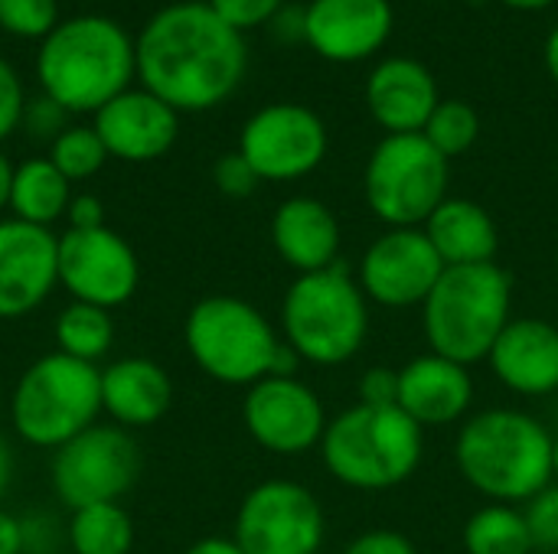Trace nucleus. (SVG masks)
Returning a JSON list of instances; mask_svg holds the SVG:
<instances>
[{"instance_id":"10","label":"nucleus","mask_w":558,"mask_h":554,"mask_svg":"<svg viewBox=\"0 0 558 554\" xmlns=\"http://www.w3.org/2000/svg\"><path fill=\"white\" fill-rule=\"evenodd\" d=\"M141 473L131 434L118 424H92L52 454V493L65 509L121 503Z\"/></svg>"},{"instance_id":"47","label":"nucleus","mask_w":558,"mask_h":554,"mask_svg":"<svg viewBox=\"0 0 558 554\" xmlns=\"http://www.w3.org/2000/svg\"><path fill=\"white\" fill-rule=\"evenodd\" d=\"M553 477L558 480V438H556V444H553Z\"/></svg>"},{"instance_id":"30","label":"nucleus","mask_w":558,"mask_h":554,"mask_svg":"<svg viewBox=\"0 0 558 554\" xmlns=\"http://www.w3.org/2000/svg\"><path fill=\"white\" fill-rule=\"evenodd\" d=\"M49 160L56 163V170L69 180V183H78V180H92L105 160H108V150L98 137L95 127H65L52 147H49Z\"/></svg>"},{"instance_id":"1","label":"nucleus","mask_w":558,"mask_h":554,"mask_svg":"<svg viewBox=\"0 0 558 554\" xmlns=\"http://www.w3.org/2000/svg\"><path fill=\"white\" fill-rule=\"evenodd\" d=\"M137 78L177 114L222 104L242 82L248 49L209 3L186 0L157 10L134 39Z\"/></svg>"},{"instance_id":"16","label":"nucleus","mask_w":558,"mask_h":554,"mask_svg":"<svg viewBox=\"0 0 558 554\" xmlns=\"http://www.w3.org/2000/svg\"><path fill=\"white\" fill-rule=\"evenodd\" d=\"M56 245L49 229L0 219V320H20L33 313L56 287Z\"/></svg>"},{"instance_id":"49","label":"nucleus","mask_w":558,"mask_h":554,"mask_svg":"<svg viewBox=\"0 0 558 554\" xmlns=\"http://www.w3.org/2000/svg\"><path fill=\"white\" fill-rule=\"evenodd\" d=\"M556 264H558V255H556Z\"/></svg>"},{"instance_id":"8","label":"nucleus","mask_w":558,"mask_h":554,"mask_svg":"<svg viewBox=\"0 0 558 554\" xmlns=\"http://www.w3.org/2000/svg\"><path fill=\"white\" fill-rule=\"evenodd\" d=\"M190 359L222 385H255L278 369L284 343L248 300L213 294L193 304L183 323Z\"/></svg>"},{"instance_id":"21","label":"nucleus","mask_w":558,"mask_h":554,"mask_svg":"<svg viewBox=\"0 0 558 554\" xmlns=\"http://www.w3.org/2000/svg\"><path fill=\"white\" fill-rule=\"evenodd\" d=\"M487 359L507 389L549 395L558 389V327L536 317L510 320Z\"/></svg>"},{"instance_id":"7","label":"nucleus","mask_w":558,"mask_h":554,"mask_svg":"<svg viewBox=\"0 0 558 554\" xmlns=\"http://www.w3.org/2000/svg\"><path fill=\"white\" fill-rule=\"evenodd\" d=\"M281 327L298 359L340 366L366 340V294L340 261L314 274H298L281 300Z\"/></svg>"},{"instance_id":"22","label":"nucleus","mask_w":558,"mask_h":554,"mask_svg":"<svg viewBox=\"0 0 558 554\" xmlns=\"http://www.w3.org/2000/svg\"><path fill=\"white\" fill-rule=\"evenodd\" d=\"M173 402L167 369L144 356H128L101 369V411L124 431L157 424Z\"/></svg>"},{"instance_id":"3","label":"nucleus","mask_w":558,"mask_h":554,"mask_svg":"<svg viewBox=\"0 0 558 554\" xmlns=\"http://www.w3.org/2000/svg\"><path fill=\"white\" fill-rule=\"evenodd\" d=\"M553 444L556 438L536 418L490 408L461 428L454 457L464 480L484 496L526 503L553 480Z\"/></svg>"},{"instance_id":"28","label":"nucleus","mask_w":558,"mask_h":554,"mask_svg":"<svg viewBox=\"0 0 558 554\" xmlns=\"http://www.w3.org/2000/svg\"><path fill=\"white\" fill-rule=\"evenodd\" d=\"M464 549L468 554H530L536 545L526 516L507 503H494L468 519Z\"/></svg>"},{"instance_id":"4","label":"nucleus","mask_w":558,"mask_h":554,"mask_svg":"<svg viewBox=\"0 0 558 554\" xmlns=\"http://www.w3.org/2000/svg\"><path fill=\"white\" fill-rule=\"evenodd\" d=\"M510 274L497 261L445 268L422 304L432 353L461 366L487 359L510 323Z\"/></svg>"},{"instance_id":"15","label":"nucleus","mask_w":558,"mask_h":554,"mask_svg":"<svg viewBox=\"0 0 558 554\" xmlns=\"http://www.w3.org/2000/svg\"><path fill=\"white\" fill-rule=\"evenodd\" d=\"M441 271L445 261L438 258L425 229H392L366 248L360 287L383 307H412L425 304Z\"/></svg>"},{"instance_id":"35","label":"nucleus","mask_w":558,"mask_h":554,"mask_svg":"<svg viewBox=\"0 0 558 554\" xmlns=\"http://www.w3.org/2000/svg\"><path fill=\"white\" fill-rule=\"evenodd\" d=\"M26 114V101H23V85L16 69L0 59V140H7Z\"/></svg>"},{"instance_id":"36","label":"nucleus","mask_w":558,"mask_h":554,"mask_svg":"<svg viewBox=\"0 0 558 554\" xmlns=\"http://www.w3.org/2000/svg\"><path fill=\"white\" fill-rule=\"evenodd\" d=\"M360 405H399V372L396 369H369L360 382Z\"/></svg>"},{"instance_id":"23","label":"nucleus","mask_w":558,"mask_h":554,"mask_svg":"<svg viewBox=\"0 0 558 554\" xmlns=\"http://www.w3.org/2000/svg\"><path fill=\"white\" fill-rule=\"evenodd\" d=\"M271 245L288 268L298 274H314L337 264L340 225L337 216L311 196L284 199L271 219Z\"/></svg>"},{"instance_id":"24","label":"nucleus","mask_w":558,"mask_h":554,"mask_svg":"<svg viewBox=\"0 0 558 554\" xmlns=\"http://www.w3.org/2000/svg\"><path fill=\"white\" fill-rule=\"evenodd\" d=\"M425 235L435 245L445 268L487 264L494 261L500 245L490 212L471 199H445L425 222Z\"/></svg>"},{"instance_id":"37","label":"nucleus","mask_w":558,"mask_h":554,"mask_svg":"<svg viewBox=\"0 0 558 554\" xmlns=\"http://www.w3.org/2000/svg\"><path fill=\"white\" fill-rule=\"evenodd\" d=\"M343 554H418L415 545L399 535V532H389V529H376V532H366L360 535L356 542H350V549Z\"/></svg>"},{"instance_id":"26","label":"nucleus","mask_w":558,"mask_h":554,"mask_svg":"<svg viewBox=\"0 0 558 554\" xmlns=\"http://www.w3.org/2000/svg\"><path fill=\"white\" fill-rule=\"evenodd\" d=\"M69 545L75 554H131L134 522L121 503L82 506L69 516Z\"/></svg>"},{"instance_id":"18","label":"nucleus","mask_w":558,"mask_h":554,"mask_svg":"<svg viewBox=\"0 0 558 554\" xmlns=\"http://www.w3.org/2000/svg\"><path fill=\"white\" fill-rule=\"evenodd\" d=\"M392 33L389 0H314L304 10V42L330 62H360Z\"/></svg>"},{"instance_id":"40","label":"nucleus","mask_w":558,"mask_h":554,"mask_svg":"<svg viewBox=\"0 0 558 554\" xmlns=\"http://www.w3.org/2000/svg\"><path fill=\"white\" fill-rule=\"evenodd\" d=\"M23 552H26V522L7 509H0V554Z\"/></svg>"},{"instance_id":"33","label":"nucleus","mask_w":558,"mask_h":554,"mask_svg":"<svg viewBox=\"0 0 558 554\" xmlns=\"http://www.w3.org/2000/svg\"><path fill=\"white\" fill-rule=\"evenodd\" d=\"M206 3L239 33L271 23L284 7V0H206Z\"/></svg>"},{"instance_id":"6","label":"nucleus","mask_w":558,"mask_h":554,"mask_svg":"<svg viewBox=\"0 0 558 554\" xmlns=\"http://www.w3.org/2000/svg\"><path fill=\"white\" fill-rule=\"evenodd\" d=\"M101 415V369L65 353H46L13 385L10 421L29 447L59 451Z\"/></svg>"},{"instance_id":"19","label":"nucleus","mask_w":558,"mask_h":554,"mask_svg":"<svg viewBox=\"0 0 558 554\" xmlns=\"http://www.w3.org/2000/svg\"><path fill=\"white\" fill-rule=\"evenodd\" d=\"M438 101L432 69L409 56L383 59L366 78L369 114L389 134H422Z\"/></svg>"},{"instance_id":"32","label":"nucleus","mask_w":558,"mask_h":554,"mask_svg":"<svg viewBox=\"0 0 558 554\" xmlns=\"http://www.w3.org/2000/svg\"><path fill=\"white\" fill-rule=\"evenodd\" d=\"M523 516H526L533 545L546 552H558V487H546L543 493H536Z\"/></svg>"},{"instance_id":"45","label":"nucleus","mask_w":558,"mask_h":554,"mask_svg":"<svg viewBox=\"0 0 558 554\" xmlns=\"http://www.w3.org/2000/svg\"><path fill=\"white\" fill-rule=\"evenodd\" d=\"M546 69H549L553 82L558 85V26L549 33V39H546Z\"/></svg>"},{"instance_id":"44","label":"nucleus","mask_w":558,"mask_h":554,"mask_svg":"<svg viewBox=\"0 0 558 554\" xmlns=\"http://www.w3.org/2000/svg\"><path fill=\"white\" fill-rule=\"evenodd\" d=\"M13 163L7 160V153L0 150V212L10 209V186H13Z\"/></svg>"},{"instance_id":"2","label":"nucleus","mask_w":558,"mask_h":554,"mask_svg":"<svg viewBox=\"0 0 558 554\" xmlns=\"http://www.w3.org/2000/svg\"><path fill=\"white\" fill-rule=\"evenodd\" d=\"M137 75L134 39L108 16H75L59 23L36 52L43 95L69 114H95L131 88Z\"/></svg>"},{"instance_id":"13","label":"nucleus","mask_w":558,"mask_h":554,"mask_svg":"<svg viewBox=\"0 0 558 554\" xmlns=\"http://www.w3.org/2000/svg\"><path fill=\"white\" fill-rule=\"evenodd\" d=\"M239 153L252 163L258 180H301L324 163L327 127L320 114L304 104H268L245 121Z\"/></svg>"},{"instance_id":"46","label":"nucleus","mask_w":558,"mask_h":554,"mask_svg":"<svg viewBox=\"0 0 558 554\" xmlns=\"http://www.w3.org/2000/svg\"><path fill=\"white\" fill-rule=\"evenodd\" d=\"M513 10H543V7H553L556 0H500Z\"/></svg>"},{"instance_id":"31","label":"nucleus","mask_w":558,"mask_h":554,"mask_svg":"<svg viewBox=\"0 0 558 554\" xmlns=\"http://www.w3.org/2000/svg\"><path fill=\"white\" fill-rule=\"evenodd\" d=\"M59 26L56 0H0V29L10 36L46 39Z\"/></svg>"},{"instance_id":"27","label":"nucleus","mask_w":558,"mask_h":554,"mask_svg":"<svg viewBox=\"0 0 558 554\" xmlns=\"http://www.w3.org/2000/svg\"><path fill=\"white\" fill-rule=\"evenodd\" d=\"M52 333H56V353L98 366V359L108 356L114 343V320L111 310L72 300L69 307L59 310Z\"/></svg>"},{"instance_id":"12","label":"nucleus","mask_w":558,"mask_h":554,"mask_svg":"<svg viewBox=\"0 0 558 554\" xmlns=\"http://www.w3.org/2000/svg\"><path fill=\"white\" fill-rule=\"evenodd\" d=\"M59 287L72 300L114 310L137 294L141 261L114 229H69L56 245Z\"/></svg>"},{"instance_id":"20","label":"nucleus","mask_w":558,"mask_h":554,"mask_svg":"<svg viewBox=\"0 0 558 554\" xmlns=\"http://www.w3.org/2000/svg\"><path fill=\"white\" fill-rule=\"evenodd\" d=\"M474 395L468 366L438 353L412 359L399 369V408L418 428H445L458 421Z\"/></svg>"},{"instance_id":"34","label":"nucleus","mask_w":558,"mask_h":554,"mask_svg":"<svg viewBox=\"0 0 558 554\" xmlns=\"http://www.w3.org/2000/svg\"><path fill=\"white\" fill-rule=\"evenodd\" d=\"M213 180L219 186L222 196H232V199H245L255 193V186L262 183L258 173L252 170V163L235 150V153H226L219 157V163L213 167Z\"/></svg>"},{"instance_id":"29","label":"nucleus","mask_w":558,"mask_h":554,"mask_svg":"<svg viewBox=\"0 0 558 554\" xmlns=\"http://www.w3.org/2000/svg\"><path fill=\"white\" fill-rule=\"evenodd\" d=\"M422 134H425V140L445 160H451V157L468 153L477 144V137H481V114L468 101H458V98L438 101V108L428 118V124H425Z\"/></svg>"},{"instance_id":"39","label":"nucleus","mask_w":558,"mask_h":554,"mask_svg":"<svg viewBox=\"0 0 558 554\" xmlns=\"http://www.w3.org/2000/svg\"><path fill=\"white\" fill-rule=\"evenodd\" d=\"M69 229H101L105 225V206L92 193H75L65 212Z\"/></svg>"},{"instance_id":"5","label":"nucleus","mask_w":558,"mask_h":554,"mask_svg":"<svg viewBox=\"0 0 558 554\" xmlns=\"http://www.w3.org/2000/svg\"><path fill=\"white\" fill-rule=\"evenodd\" d=\"M422 431L399 405H356L327 421L320 441L324 464L353 490H389L415 473Z\"/></svg>"},{"instance_id":"11","label":"nucleus","mask_w":558,"mask_h":554,"mask_svg":"<svg viewBox=\"0 0 558 554\" xmlns=\"http://www.w3.org/2000/svg\"><path fill=\"white\" fill-rule=\"evenodd\" d=\"M232 539L245 554H317L324 509L301 483L268 480L242 500Z\"/></svg>"},{"instance_id":"48","label":"nucleus","mask_w":558,"mask_h":554,"mask_svg":"<svg viewBox=\"0 0 558 554\" xmlns=\"http://www.w3.org/2000/svg\"><path fill=\"white\" fill-rule=\"evenodd\" d=\"M0 402H3V385H0Z\"/></svg>"},{"instance_id":"14","label":"nucleus","mask_w":558,"mask_h":554,"mask_svg":"<svg viewBox=\"0 0 558 554\" xmlns=\"http://www.w3.org/2000/svg\"><path fill=\"white\" fill-rule=\"evenodd\" d=\"M242 421L258 447L281 457H294L317 447L327 431L320 398L294 376H268L248 385V395L242 402Z\"/></svg>"},{"instance_id":"17","label":"nucleus","mask_w":558,"mask_h":554,"mask_svg":"<svg viewBox=\"0 0 558 554\" xmlns=\"http://www.w3.org/2000/svg\"><path fill=\"white\" fill-rule=\"evenodd\" d=\"M92 127L98 131L108 157L147 163L163 157L177 144L180 114L147 88H128L101 111H95Z\"/></svg>"},{"instance_id":"43","label":"nucleus","mask_w":558,"mask_h":554,"mask_svg":"<svg viewBox=\"0 0 558 554\" xmlns=\"http://www.w3.org/2000/svg\"><path fill=\"white\" fill-rule=\"evenodd\" d=\"M10 480H13V451H10L7 438L0 434V500L10 490Z\"/></svg>"},{"instance_id":"42","label":"nucleus","mask_w":558,"mask_h":554,"mask_svg":"<svg viewBox=\"0 0 558 554\" xmlns=\"http://www.w3.org/2000/svg\"><path fill=\"white\" fill-rule=\"evenodd\" d=\"M183 554H245L239 549L235 539H219V535H209V539H199L193 542Z\"/></svg>"},{"instance_id":"38","label":"nucleus","mask_w":558,"mask_h":554,"mask_svg":"<svg viewBox=\"0 0 558 554\" xmlns=\"http://www.w3.org/2000/svg\"><path fill=\"white\" fill-rule=\"evenodd\" d=\"M65 114L69 111H62L52 98H39L36 104H29L26 108V114H23V121L29 124V131L33 134H39V137H49L52 134V140L65 131Z\"/></svg>"},{"instance_id":"41","label":"nucleus","mask_w":558,"mask_h":554,"mask_svg":"<svg viewBox=\"0 0 558 554\" xmlns=\"http://www.w3.org/2000/svg\"><path fill=\"white\" fill-rule=\"evenodd\" d=\"M271 26H275V33L284 39V42H291V39H304V10H278V16L271 20Z\"/></svg>"},{"instance_id":"9","label":"nucleus","mask_w":558,"mask_h":554,"mask_svg":"<svg viewBox=\"0 0 558 554\" xmlns=\"http://www.w3.org/2000/svg\"><path fill=\"white\" fill-rule=\"evenodd\" d=\"M369 209L392 229H418L448 199V160L425 134H386L363 176Z\"/></svg>"},{"instance_id":"25","label":"nucleus","mask_w":558,"mask_h":554,"mask_svg":"<svg viewBox=\"0 0 558 554\" xmlns=\"http://www.w3.org/2000/svg\"><path fill=\"white\" fill-rule=\"evenodd\" d=\"M69 202H72V183L56 170L49 157L23 160L13 170V186H10L13 219L49 229L52 222L65 219Z\"/></svg>"}]
</instances>
